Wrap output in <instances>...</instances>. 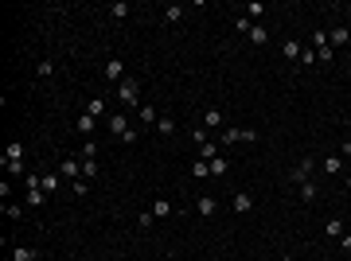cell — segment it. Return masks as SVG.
I'll return each instance as SVG.
<instances>
[{"mask_svg":"<svg viewBox=\"0 0 351 261\" xmlns=\"http://www.w3.org/2000/svg\"><path fill=\"white\" fill-rule=\"evenodd\" d=\"M234 28L242 31V35H250V28H254V20H250V16H238V24H234Z\"/></svg>","mask_w":351,"mask_h":261,"instance_id":"d6a6232c","label":"cell"},{"mask_svg":"<svg viewBox=\"0 0 351 261\" xmlns=\"http://www.w3.org/2000/svg\"><path fill=\"white\" fill-rule=\"evenodd\" d=\"M312 47H328V31L316 28V35H312Z\"/></svg>","mask_w":351,"mask_h":261,"instance_id":"d590c367","label":"cell"},{"mask_svg":"<svg viewBox=\"0 0 351 261\" xmlns=\"http://www.w3.org/2000/svg\"><path fill=\"white\" fill-rule=\"evenodd\" d=\"M117 98H121V102H137V98H141V82H137V78H125V82L117 86Z\"/></svg>","mask_w":351,"mask_h":261,"instance_id":"277c9868","label":"cell"},{"mask_svg":"<svg viewBox=\"0 0 351 261\" xmlns=\"http://www.w3.org/2000/svg\"><path fill=\"white\" fill-rule=\"evenodd\" d=\"M71 187H74V195H86V191H90V179H74Z\"/></svg>","mask_w":351,"mask_h":261,"instance_id":"74e56055","label":"cell"},{"mask_svg":"<svg viewBox=\"0 0 351 261\" xmlns=\"http://www.w3.org/2000/svg\"><path fill=\"white\" fill-rule=\"evenodd\" d=\"M35 257H39V253H35L31 246H16L12 249V261H35Z\"/></svg>","mask_w":351,"mask_h":261,"instance_id":"9a60e30c","label":"cell"},{"mask_svg":"<svg viewBox=\"0 0 351 261\" xmlns=\"http://www.w3.org/2000/svg\"><path fill=\"white\" fill-rule=\"evenodd\" d=\"M4 168H8V172H12V175H28V172H24V160H8Z\"/></svg>","mask_w":351,"mask_h":261,"instance_id":"e575fe53","label":"cell"},{"mask_svg":"<svg viewBox=\"0 0 351 261\" xmlns=\"http://www.w3.org/2000/svg\"><path fill=\"white\" fill-rule=\"evenodd\" d=\"M301 62H305V67H312V62H316V51H312V47H308V51H301Z\"/></svg>","mask_w":351,"mask_h":261,"instance_id":"f35d334b","label":"cell"},{"mask_svg":"<svg viewBox=\"0 0 351 261\" xmlns=\"http://www.w3.org/2000/svg\"><path fill=\"white\" fill-rule=\"evenodd\" d=\"M109 133H117V137H125V133H129V121H125V113H113V117H109Z\"/></svg>","mask_w":351,"mask_h":261,"instance_id":"30bf717a","label":"cell"},{"mask_svg":"<svg viewBox=\"0 0 351 261\" xmlns=\"http://www.w3.org/2000/svg\"><path fill=\"white\" fill-rule=\"evenodd\" d=\"M4 215H8V218H20V215H24V207H20V203H4Z\"/></svg>","mask_w":351,"mask_h":261,"instance_id":"8d00e7d4","label":"cell"},{"mask_svg":"<svg viewBox=\"0 0 351 261\" xmlns=\"http://www.w3.org/2000/svg\"><path fill=\"white\" fill-rule=\"evenodd\" d=\"M281 55H285V58H301V43H297V39L281 43Z\"/></svg>","mask_w":351,"mask_h":261,"instance_id":"7402d4cb","label":"cell"},{"mask_svg":"<svg viewBox=\"0 0 351 261\" xmlns=\"http://www.w3.org/2000/svg\"><path fill=\"white\" fill-rule=\"evenodd\" d=\"M339 246H343V249L351 253V234H343V238H339Z\"/></svg>","mask_w":351,"mask_h":261,"instance_id":"ab89813d","label":"cell"},{"mask_svg":"<svg viewBox=\"0 0 351 261\" xmlns=\"http://www.w3.org/2000/svg\"><path fill=\"white\" fill-rule=\"evenodd\" d=\"M312 51H316V58H320V62H332V55H336L332 47H312Z\"/></svg>","mask_w":351,"mask_h":261,"instance_id":"836d02e7","label":"cell"},{"mask_svg":"<svg viewBox=\"0 0 351 261\" xmlns=\"http://www.w3.org/2000/svg\"><path fill=\"white\" fill-rule=\"evenodd\" d=\"M58 179H63V175H58V172H43V179H39V183H43V191H47V195H51V191L58 187Z\"/></svg>","mask_w":351,"mask_h":261,"instance_id":"ac0fdd59","label":"cell"},{"mask_svg":"<svg viewBox=\"0 0 351 261\" xmlns=\"http://www.w3.org/2000/svg\"><path fill=\"white\" fill-rule=\"evenodd\" d=\"M324 234H328V238H343V234H347V226H343L339 218H328V226H324Z\"/></svg>","mask_w":351,"mask_h":261,"instance_id":"8fae6325","label":"cell"},{"mask_svg":"<svg viewBox=\"0 0 351 261\" xmlns=\"http://www.w3.org/2000/svg\"><path fill=\"white\" fill-rule=\"evenodd\" d=\"M320 168H324L328 175H339V172H343V160H339V156H328V160L320 164Z\"/></svg>","mask_w":351,"mask_h":261,"instance_id":"2e32d148","label":"cell"},{"mask_svg":"<svg viewBox=\"0 0 351 261\" xmlns=\"http://www.w3.org/2000/svg\"><path fill=\"white\" fill-rule=\"evenodd\" d=\"M102 109H105L102 98H90V102H86V113H90V117H102Z\"/></svg>","mask_w":351,"mask_h":261,"instance_id":"484cf974","label":"cell"},{"mask_svg":"<svg viewBox=\"0 0 351 261\" xmlns=\"http://www.w3.org/2000/svg\"><path fill=\"white\" fill-rule=\"evenodd\" d=\"M262 12H265V4H262V0H254V4H246V16H250V20H258Z\"/></svg>","mask_w":351,"mask_h":261,"instance_id":"4dcf8cb0","label":"cell"},{"mask_svg":"<svg viewBox=\"0 0 351 261\" xmlns=\"http://www.w3.org/2000/svg\"><path fill=\"white\" fill-rule=\"evenodd\" d=\"M301 199H305V203H312V199H316V183H312V179H308V183H301Z\"/></svg>","mask_w":351,"mask_h":261,"instance_id":"83f0119b","label":"cell"},{"mask_svg":"<svg viewBox=\"0 0 351 261\" xmlns=\"http://www.w3.org/2000/svg\"><path fill=\"white\" fill-rule=\"evenodd\" d=\"M347 230H351V226H347Z\"/></svg>","mask_w":351,"mask_h":261,"instance_id":"b9f144b4","label":"cell"},{"mask_svg":"<svg viewBox=\"0 0 351 261\" xmlns=\"http://www.w3.org/2000/svg\"><path fill=\"white\" fill-rule=\"evenodd\" d=\"M152 215H156V218H168V215H172V203H168V199H156V203H152Z\"/></svg>","mask_w":351,"mask_h":261,"instance_id":"44dd1931","label":"cell"},{"mask_svg":"<svg viewBox=\"0 0 351 261\" xmlns=\"http://www.w3.org/2000/svg\"><path fill=\"white\" fill-rule=\"evenodd\" d=\"M339 152H343V156H351V141H343V148H339Z\"/></svg>","mask_w":351,"mask_h":261,"instance_id":"60d3db41","label":"cell"},{"mask_svg":"<svg viewBox=\"0 0 351 261\" xmlns=\"http://www.w3.org/2000/svg\"><path fill=\"white\" fill-rule=\"evenodd\" d=\"M105 12L113 16V20H121V16H129V4H125V0H117V4H109Z\"/></svg>","mask_w":351,"mask_h":261,"instance_id":"603a6c76","label":"cell"},{"mask_svg":"<svg viewBox=\"0 0 351 261\" xmlns=\"http://www.w3.org/2000/svg\"><path fill=\"white\" fill-rule=\"evenodd\" d=\"M211 175H226V156H215V160H211Z\"/></svg>","mask_w":351,"mask_h":261,"instance_id":"f546056e","label":"cell"},{"mask_svg":"<svg viewBox=\"0 0 351 261\" xmlns=\"http://www.w3.org/2000/svg\"><path fill=\"white\" fill-rule=\"evenodd\" d=\"M238 141H258V133L254 129H230V125H226V129H222V148L238 145Z\"/></svg>","mask_w":351,"mask_h":261,"instance_id":"6da1fadb","label":"cell"},{"mask_svg":"<svg viewBox=\"0 0 351 261\" xmlns=\"http://www.w3.org/2000/svg\"><path fill=\"white\" fill-rule=\"evenodd\" d=\"M94 129H98V117H90L86 109H82V117H78V133H86V137H90Z\"/></svg>","mask_w":351,"mask_h":261,"instance_id":"7c38bea8","label":"cell"},{"mask_svg":"<svg viewBox=\"0 0 351 261\" xmlns=\"http://www.w3.org/2000/svg\"><path fill=\"white\" fill-rule=\"evenodd\" d=\"M8 160H24V145H20V141H12V145L4 148V164H8Z\"/></svg>","mask_w":351,"mask_h":261,"instance_id":"e0dca14e","label":"cell"},{"mask_svg":"<svg viewBox=\"0 0 351 261\" xmlns=\"http://www.w3.org/2000/svg\"><path fill=\"white\" fill-rule=\"evenodd\" d=\"M156 133H160V137H172V133H176V117L164 113L160 121H156Z\"/></svg>","mask_w":351,"mask_h":261,"instance_id":"5bb4252c","label":"cell"},{"mask_svg":"<svg viewBox=\"0 0 351 261\" xmlns=\"http://www.w3.org/2000/svg\"><path fill=\"white\" fill-rule=\"evenodd\" d=\"M191 175H195V179L211 175V164H207V160H195V164H191Z\"/></svg>","mask_w":351,"mask_h":261,"instance_id":"d4e9b609","label":"cell"},{"mask_svg":"<svg viewBox=\"0 0 351 261\" xmlns=\"http://www.w3.org/2000/svg\"><path fill=\"white\" fill-rule=\"evenodd\" d=\"M312 168H316V160H312V156H305V160H301V164H297V168L289 172V179H292V183H308Z\"/></svg>","mask_w":351,"mask_h":261,"instance_id":"3957f363","label":"cell"},{"mask_svg":"<svg viewBox=\"0 0 351 261\" xmlns=\"http://www.w3.org/2000/svg\"><path fill=\"white\" fill-rule=\"evenodd\" d=\"M347 39H351L347 28H332V31H328V47H332V51H336V47H343Z\"/></svg>","mask_w":351,"mask_h":261,"instance_id":"52a82bcc","label":"cell"},{"mask_svg":"<svg viewBox=\"0 0 351 261\" xmlns=\"http://www.w3.org/2000/svg\"><path fill=\"white\" fill-rule=\"evenodd\" d=\"M102 78L121 86V82H125V62H121V58H109V62H105V71H102Z\"/></svg>","mask_w":351,"mask_h":261,"instance_id":"7a4b0ae2","label":"cell"},{"mask_svg":"<svg viewBox=\"0 0 351 261\" xmlns=\"http://www.w3.org/2000/svg\"><path fill=\"white\" fill-rule=\"evenodd\" d=\"M98 172H102V168H98V160H82V179H94Z\"/></svg>","mask_w":351,"mask_h":261,"instance_id":"cb8c5ba5","label":"cell"},{"mask_svg":"<svg viewBox=\"0 0 351 261\" xmlns=\"http://www.w3.org/2000/svg\"><path fill=\"white\" fill-rule=\"evenodd\" d=\"M203 125H207V129H219V125H222V113H219V109H207V113H203Z\"/></svg>","mask_w":351,"mask_h":261,"instance_id":"ffe728a7","label":"cell"},{"mask_svg":"<svg viewBox=\"0 0 351 261\" xmlns=\"http://www.w3.org/2000/svg\"><path fill=\"white\" fill-rule=\"evenodd\" d=\"M230 207H234V211H238V215H246L250 207H254V199H250L246 191H238V195H234V199H230Z\"/></svg>","mask_w":351,"mask_h":261,"instance_id":"9c48e42d","label":"cell"},{"mask_svg":"<svg viewBox=\"0 0 351 261\" xmlns=\"http://www.w3.org/2000/svg\"><path fill=\"white\" fill-rule=\"evenodd\" d=\"M152 218H156L152 211H141V215H137V226H141V230H148V226H152Z\"/></svg>","mask_w":351,"mask_h":261,"instance_id":"1f68e13d","label":"cell"},{"mask_svg":"<svg viewBox=\"0 0 351 261\" xmlns=\"http://www.w3.org/2000/svg\"><path fill=\"white\" fill-rule=\"evenodd\" d=\"M58 175H63V179H82V164H78V160H63V164H58Z\"/></svg>","mask_w":351,"mask_h":261,"instance_id":"5b68a950","label":"cell"},{"mask_svg":"<svg viewBox=\"0 0 351 261\" xmlns=\"http://www.w3.org/2000/svg\"><path fill=\"white\" fill-rule=\"evenodd\" d=\"M24 203H28V207H43V203H47V191H43V187H28Z\"/></svg>","mask_w":351,"mask_h":261,"instance_id":"ba28073f","label":"cell"},{"mask_svg":"<svg viewBox=\"0 0 351 261\" xmlns=\"http://www.w3.org/2000/svg\"><path fill=\"white\" fill-rule=\"evenodd\" d=\"M265 39H269V31H265L262 24H254V28H250V43H258V47H262Z\"/></svg>","mask_w":351,"mask_h":261,"instance_id":"d6986e66","label":"cell"},{"mask_svg":"<svg viewBox=\"0 0 351 261\" xmlns=\"http://www.w3.org/2000/svg\"><path fill=\"white\" fill-rule=\"evenodd\" d=\"M195 211H199L203 218H211L215 211H219V199H215V195H199V199H195Z\"/></svg>","mask_w":351,"mask_h":261,"instance_id":"8992f818","label":"cell"},{"mask_svg":"<svg viewBox=\"0 0 351 261\" xmlns=\"http://www.w3.org/2000/svg\"><path fill=\"white\" fill-rule=\"evenodd\" d=\"M215 156H219V145H215V141H203V145H199V160H207V164H211Z\"/></svg>","mask_w":351,"mask_h":261,"instance_id":"4fadbf2b","label":"cell"},{"mask_svg":"<svg viewBox=\"0 0 351 261\" xmlns=\"http://www.w3.org/2000/svg\"><path fill=\"white\" fill-rule=\"evenodd\" d=\"M141 121H145V125H156L160 117H156V109H152V105H141Z\"/></svg>","mask_w":351,"mask_h":261,"instance_id":"4316f807","label":"cell"},{"mask_svg":"<svg viewBox=\"0 0 351 261\" xmlns=\"http://www.w3.org/2000/svg\"><path fill=\"white\" fill-rule=\"evenodd\" d=\"M180 16H184V8H180V4H168V8H164V20H168V24H176Z\"/></svg>","mask_w":351,"mask_h":261,"instance_id":"f1b7e54d","label":"cell"}]
</instances>
